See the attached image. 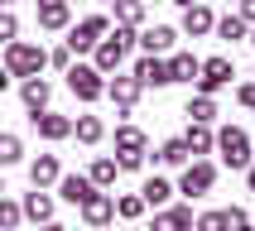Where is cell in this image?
Instances as JSON below:
<instances>
[{"instance_id": "cell-3", "label": "cell", "mask_w": 255, "mask_h": 231, "mask_svg": "<svg viewBox=\"0 0 255 231\" xmlns=\"http://www.w3.org/2000/svg\"><path fill=\"white\" fill-rule=\"evenodd\" d=\"M106 34H111V19H106V14H87L82 24L68 29V48H72V53H92Z\"/></svg>"}, {"instance_id": "cell-6", "label": "cell", "mask_w": 255, "mask_h": 231, "mask_svg": "<svg viewBox=\"0 0 255 231\" xmlns=\"http://www.w3.org/2000/svg\"><path fill=\"white\" fill-rule=\"evenodd\" d=\"M212 183H217V164H207V159H193V164H183L178 193H188V198H202V193H212Z\"/></svg>"}, {"instance_id": "cell-25", "label": "cell", "mask_w": 255, "mask_h": 231, "mask_svg": "<svg viewBox=\"0 0 255 231\" xmlns=\"http://www.w3.org/2000/svg\"><path fill=\"white\" fill-rule=\"evenodd\" d=\"M72 135L82 144H97L101 135H106V125H101V116H77V120H72Z\"/></svg>"}, {"instance_id": "cell-49", "label": "cell", "mask_w": 255, "mask_h": 231, "mask_svg": "<svg viewBox=\"0 0 255 231\" xmlns=\"http://www.w3.org/2000/svg\"><path fill=\"white\" fill-rule=\"evenodd\" d=\"M14 231H19V227H14Z\"/></svg>"}, {"instance_id": "cell-43", "label": "cell", "mask_w": 255, "mask_h": 231, "mask_svg": "<svg viewBox=\"0 0 255 231\" xmlns=\"http://www.w3.org/2000/svg\"><path fill=\"white\" fill-rule=\"evenodd\" d=\"M173 5H183V10H188V5H198V0H173Z\"/></svg>"}, {"instance_id": "cell-14", "label": "cell", "mask_w": 255, "mask_h": 231, "mask_svg": "<svg viewBox=\"0 0 255 231\" xmlns=\"http://www.w3.org/2000/svg\"><path fill=\"white\" fill-rule=\"evenodd\" d=\"M58 178H63V164H58V154H39L34 164H29V183H34V188H53Z\"/></svg>"}, {"instance_id": "cell-10", "label": "cell", "mask_w": 255, "mask_h": 231, "mask_svg": "<svg viewBox=\"0 0 255 231\" xmlns=\"http://www.w3.org/2000/svg\"><path fill=\"white\" fill-rule=\"evenodd\" d=\"M82 222H87V227H111V222H116V198L92 193V198L82 202Z\"/></svg>"}, {"instance_id": "cell-15", "label": "cell", "mask_w": 255, "mask_h": 231, "mask_svg": "<svg viewBox=\"0 0 255 231\" xmlns=\"http://www.w3.org/2000/svg\"><path fill=\"white\" fill-rule=\"evenodd\" d=\"M19 97H24L29 116H34V111H48V97H53V87L43 82V77H24V82H19Z\"/></svg>"}, {"instance_id": "cell-45", "label": "cell", "mask_w": 255, "mask_h": 231, "mask_svg": "<svg viewBox=\"0 0 255 231\" xmlns=\"http://www.w3.org/2000/svg\"><path fill=\"white\" fill-rule=\"evenodd\" d=\"M0 193H5V183H0Z\"/></svg>"}, {"instance_id": "cell-1", "label": "cell", "mask_w": 255, "mask_h": 231, "mask_svg": "<svg viewBox=\"0 0 255 231\" xmlns=\"http://www.w3.org/2000/svg\"><path fill=\"white\" fill-rule=\"evenodd\" d=\"M135 39H140L135 29L116 24V34H106V39H101L97 48H92V68H97L101 77H106V72H116L121 63H126V53H130V43H135Z\"/></svg>"}, {"instance_id": "cell-40", "label": "cell", "mask_w": 255, "mask_h": 231, "mask_svg": "<svg viewBox=\"0 0 255 231\" xmlns=\"http://www.w3.org/2000/svg\"><path fill=\"white\" fill-rule=\"evenodd\" d=\"M39 231H68V227H63V222H43Z\"/></svg>"}, {"instance_id": "cell-16", "label": "cell", "mask_w": 255, "mask_h": 231, "mask_svg": "<svg viewBox=\"0 0 255 231\" xmlns=\"http://www.w3.org/2000/svg\"><path fill=\"white\" fill-rule=\"evenodd\" d=\"M212 29H217V14L207 10L202 0L183 10V34H193V39H198V34H212Z\"/></svg>"}, {"instance_id": "cell-20", "label": "cell", "mask_w": 255, "mask_h": 231, "mask_svg": "<svg viewBox=\"0 0 255 231\" xmlns=\"http://www.w3.org/2000/svg\"><path fill=\"white\" fill-rule=\"evenodd\" d=\"M19 207H24V217H29V222H39V227H43V222H53V198H48L43 188H34Z\"/></svg>"}, {"instance_id": "cell-37", "label": "cell", "mask_w": 255, "mask_h": 231, "mask_svg": "<svg viewBox=\"0 0 255 231\" xmlns=\"http://www.w3.org/2000/svg\"><path fill=\"white\" fill-rule=\"evenodd\" d=\"M116 164H121V173H135V169H144V154H121Z\"/></svg>"}, {"instance_id": "cell-27", "label": "cell", "mask_w": 255, "mask_h": 231, "mask_svg": "<svg viewBox=\"0 0 255 231\" xmlns=\"http://www.w3.org/2000/svg\"><path fill=\"white\" fill-rule=\"evenodd\" d=\"M246 29H251V24H246L241 14H227V19H217L212 34H217V39H227V43H241V39H246Z\"/></svg>"}, {"instance_id": "cell-17", "label": "cell", "mask_w": 255, "mask_h": 231, "mask_svg": "<svg viewBox=\"0 0 255 231\" xmlns=\"http://www.w3.org/2000/svg\"><path fill=\"white\" fill-rule=\"evenodd\" d=\"M149 231H193V207H164V212H154V227Z\"/></svg>"}, {"instance_id": "cell-26", "label": "cell", "mask_w": 255, "mask_h": 231, "mask_svg": "<svg viewBox=\"0 0 255 231\" xmlns=\"http://www.w3.org/2000/svg\"><path fill=\"white\" fill-rule=\"evenodd\" d=\"M188 144H183V135H173V140H164L159 144V164H169V169H178V164H188Z\"/></svg>"}, {"instance_id": "cell-29", "label": "cell", "mask_w": 255, "mask_h": 231, "mask_svg": "<svg viewBox=\"0 0 255 231\" xmlns=\"http://www.w3.org/2000/svg\"><path fill=\"white\" fill-rule=\"evenodd\" d=\"M19 159H24V144H19V135L0 130V169H5V164H19Z\"/></svg>"}, {"instance_id": "cell-24", "label": "cell", "mask_w": 255, "mask_h": 231, "mask_svg": "<svg viewBox=\"0 0 255 231\" xmlns=\"http://www.w3.org/2000/svg\"><path fill=\"white\" fill-rule=\"evenodd\" d=\"M140 198H144V207H164V202L173 198V183H169V178H144Z\"/></svg>"}, {"instance_id": "cell-48", "label": "cell", "mask_w": 255, "mask_h": 231, "mask_svg": "<svg viewBox=\"0 0 255 231\" xmlns=\"http://www.w3.org/2000/svg\"><path fill=\"white\" fill-rule=\"evenodd\" d=\"M39 5H43V0H39Z\"/></svg>"}, {"instance_id": "cell-8", "label": "cell", "mask_w": 255, "mask_h": 231, "mask_svg": "<svg viewBox=\"0 0 255 231\" xmlns=\"http://www.w3.org/2000/svg\"><path fill=\"white\" fill-rule=\"evenodd\" d=\"M58 193H63V202H72V207H82V202L92 198V193H101V188L92 183L87 173H63V178H58Z\"/></svg>"}, {"instance_id": "cell-31", "label": "cell", "mask_w": 255, "mask_h": 231, "mask_svg": "<svg viewBox=\"0 0 255 231\" xmlns=\"http://www.w3.org/2000/svg\"><path fill=\"white\" fill-rule=\"evenodd\" d=\"M116 217H126V222L144 217V198H140V193H126V198H116Z\"/></svg>"}, {"instance_id": "cell-23", "label": "cell", "mask_w": 255, "mask_h": 231, "mask_svg": "<svg viewBox=\"0 0 255 231\" xmlns=\"http://www.w3.org/2000/svg\"><path fill=\"white\" fill-rule=\"evenodd\" d=\"M144 144H149V140H144L140 125H121V130H116V149H121V154H144Z\"/></svg>"}, {"instance_id": "cell-2", "label": "cell", "mask_w": 255, "mask_h": 231, "mask_svg": "<svg viewBox=\"0 0 255 231\" xmlns=\"http://www.w3.org/2000/svg\"><path fill=\"white\" fill-rule=\"evenodd\" d=\"M43 63H48V53H43L39 43H5V72L10 77H39Z\"/></svg>"}, {"instance_id": "cell-18", "label": "cell", "mask_w": 255, "mask_h": 231, "mask_svg": "<svg viewBox=\"0 0 255 231\" xmlns=\"http://www.w3.org/2000/svg\"><path fill=\"white\" fill-rule=\"evenodd\" d=\"M173 39H178V29H169V24H154V29H144V34H140V48H144V53H169V48H173Z\"/></svg>"}, {"instance_id": "cell-4", "label": "cell", "mask_w": 255, "mask_h": 231, "mask_svg": "<svg viewBox=\"0 0 255 231\" xmlns=\"http://www.w3.org/2000/svg\"><path fill=\"white\" fill-rule=\"evenodd\" d=\"M217 149H222V164H231V169H251V135H246L241 125L217 130Z\"/></svg>"}, {"instance_id": "cell-12", "label": "cell", "mask_w": 255, "mask_h": 231, "mask_svg": "<svg viewBox=\"0 0 255 231\" xmlns=\"http://www.w3.org/2000/svg\"><path fill=\"white\" fill-rule=\"evenodd\" d=\"M29 120H34V130H39L43 140H68V135H72V120L58 116V111H34Z\"/></svg>"}, {"instance_id": "cell-34", "label": "cell", "mask_w": 255, "mask_h": 231, "mask_svg": "<svg viewBox=\"0 0 255 231\" xmlns=\"http://www.w3.org/2000/svg\"><path fill=\"white\" fill-rule=\"evenodd\" d=\"M227 231H255L251 212H246V207H227Z\"/></svg>"}, {"instance_id": "cell-30", "label": "cell", "mask_w": 255, "mask_h": 231, "mask_svg": "<svg viewBox=\"0 0 255 231\" xmlns=\"http://www.w3.org/2000/svg\"><path fill=\"white\" fill-rule=\"evenodd\" d=\"M116 173H121V164H116V159H97L87 178H92V183H97V188H111V183H116Z\"/></svg>"}, {"instance_id": "cell-41", "label": "cell", "mask_w": 255, "mask_h": 231, "mask_svg": "<svg viewBox=\"0 0 255 231\" xmlns=\"http://www.w3.org/2000/svg\"><path fill=\"white\" fill-rule=\"evenodd\" d=\"M246 183H251V193H255V159H251V169H246Z\"/></svg>"}, {"instance_id": "cell-7", "label": "cell", "mask_w": 255, "mask_h": 231, "mask_svg": "<svg viewBox=\"0 0 255 231\" xmlns=\"http://www.w3.org/2000/svg\"><path fill=\"white\" fill-rule=\"evenodd\" d=\"M231 77H236V72H231V58H202L198 92H202V97H212V92H222V87H227Z\"/></svg>"}, {"instance_id": "cell-19", "label": "cell", "mask_w": 255, "mask_h": 231, "mask_svg": "<svg viewBox=\"0 0 255 231\" xmlns=\"http://www.w3.org/2000/svg\"><path fill=\"white\" fill-rule=\"evenodd\" d=\"M183 144H188V154H212V149H217V135H212V125H198V120H188Z\"/></svg>"}, {"instance_id": "cell-28", "label": "cell", "mask_w": 255, "mask_h": 231, "mask_svg": "<svg viewBox=\"0 0 255 231\" xmlns=\"http://www.w3.org/2000/svg\"><path fill=\"white\" fill-rule=\"evenodd\" d=\"M188 120H198V125H212V120H217V101L198 92V97L188 101Z\"/></svg>"}, {"instance_id": "cell-39", "label": "cell", "mask_w": 255, "mask_h": 231, "mask_svg": "<svg viewBox=\"0 0 255 231\" xmlns=\"http://www.w3.org/2000/svg\"><path fill=\"white\" fill-rule=\"evenodd\" d=\"M241 19H246V24L255 29V0H241Z\"/></svg>"}, {"instance_id": "cell-21", "label": "cell", "mask_w": 255, "mask_h": 231, "mask_svg": "<svg viewBox=\"0 0 255 231\" xmlns=\"http://www.w3.org/2000/svg\"><path fill=\"white\" fill-rule=\"evenodd\" d=\"M198 72H202V58H193V53H173L169 58V77L173 82H198Z\"/></svg>"}, {"instance_id": "cell-9", "label": "cell", "mask_w": 255, "mask_h": 231, "mask_svg": "<svg viewBox=\"0 0 255 231\" xmlns=\"http://www.w3.org/2000/svg\"><path fill=\"white\" fill-rule=\"evenodd\" d=\"M135 77H140V87H169V58H154V53H144L140 63H135Z\"/></svg>"}, {"instance_id": "cell-42", "label": "cell", "mask_w": 255, "mask_h": 231, "mask_svg": "<svg viewBox=\"0 0 255 231\" xmlns=\"http://www.w3.org/2000/svg\"><path fill=\"white\" fill-rule=\"evenodd\" d=\"M5 87H10V72H5V63H0V92H5Z\"/></svg>"}, {"instance_id": "cell-33", "label": "cell", "mask_w": 255, "mask_h": 231, "mask_svg": "<svg viewBox=\"0 0 255 231\" xmlns=\"http://www.w3.org/2000/svg\"><path fill=\"white\" fill-rule=\"evenodd\" d=\"M193 231H227V212H202V217H193Z\"/></svg>"}, {"instance_id": "cell-11", "label": "cell", "mask_w": 255, "mask_h": 231, "mask_svg": "<svg viewBox=\"0 0 255 231\" xmlns=\"http://www.w3.org/2000/svg\"><path fill=\"white\" fill-rule=\"evenodd\" d=\"M140 77H135V72H130V77H111V82H106V97L116 101V106H121V111H130V106H135V101H140Z\"/></svg>"}, {"instance_id": "cell-13", "label": "cell", "mask_w": 255, "mask_h": 231, "mask_svg": "<svg viewBox=\"0 0 255 231\" xmlns=\"http://www.w3.org/2000/svg\"><path fill=\"white\" fill-rule=\"evenodd\" d=\"M39 29H48V34H58V29H72L68 0H43V5H39Z\"/></svg>"}, {"instance_id": "cell-44", "label": "cell", "mask_w": 255, "mask_h": 231, "mask_svg": "<svg viewBox=\"0 0 255 231\" xmlns=\"http://www.w3.org/2000/svg\"><path fill=\"white\" fill-rule=\"evenodd\" d=\"M0 5H10V0H0Z\"/></svg>"}, {"instance_id": "cell-47", "label": "cell", "mask_w": 255, "mask_h": 231, "mask_svg": "<svg viewBox=\"0 0 255 231\" xmlns=\"http://www.w3.org/2000/svg\"><path fill=\"white\" fill-rule=\"evenodd\" d=\"M251 222H255V217H251Z\"/></svg>"}, {"instance_id": "cell-46", "label": "cell", "mask_w": 255, "mask_h": 231, "mask_svg": "<svg viewBox=\"0 0 255 231\" xmlns=\"http://www.w3.org/2000/svg\"><path fill=\"white\" fill-rule=\"evenodd\" d=\"M251 43H255V34H251Z\"/></svg>"}, {"instance_id": "cell-38", "label": "cell", "mask_w": 255, "mask_h": 231, "mask_svg": "<svg viewBox=\"0 0 255 231\" xmlns=\"http://www.w3.org/2000/svg\"><path fill=\"white\" fill-rule=\"evenodd\" d=\"M236 101H241V106H251V111H255V82H246L241 92H236Z\"/></svg>"}, {"instance_id": "cell-36", "label": "cell", "mask_w": 255, "mask_h": 231, "mask_svg": "<svg viewBox=\"0 0 255 231\" xmlns=\"http://www.w3.org/2000/svg\"><path fill=\"white\" fill-rule=\"evenodd\" d=\"M48 63L68 72V68H72V48H68V43H63V48H53V53H48Z\"/></svg>"}, {"instance_id": "cell-32", "label": "cell", "mask_w": 255, "mask_h": 231, "mask_svg": "<svg viewBox=\"0 0 255 231\" xmlns=\"http://www.w3.org/2000/svg\"><path fill=\"white\" fill-rule=\"evenodd\" d=\"M19 217H24L19 202H5V198H0V231H14V227H19Z\"/></svg>"}, {"instance_id": "cell-5", "label": "cell", "mask_w": 255, "mask_h": 231, "mask_svg": "<svg viewBox=\"0 0 255 231\" xmlns=\"http://www.w3.org/2000/svg\"><path fill=\"white\" fill-rule=\"evenodd\" d=\"M68 87L77 101H101L106 97V77H101L92 63H77V68H68Z\"/></svg>"}, {"instance_id": "cell-35", "label": "cell", "mask_w": 255, "mask_h": 231, "mask_svg": "<svg viewBox=\"0 0 255 231\" xmlns=\"http://www.w3.org/2000/svg\"><path fill=\"white\" fill-rule=\"evenodd\" d=\"M14 39H19V19L10 10H0V43H14Z\"/></svg>"}, {"instance_id": "cell-22", "label": "cell", "mask_w": 255, "mask_h": 231, "mask_svg": "<svg viewBox=\"0 0 255 231\" xmlns=\"http://www.w3.org/2000/svg\"><path fill=\"white\" fill-rule=\"evenodd\" d=\"M111 14H116V24L140 29L144 24V0H111Z\"/></svg>"}]
</instances>
